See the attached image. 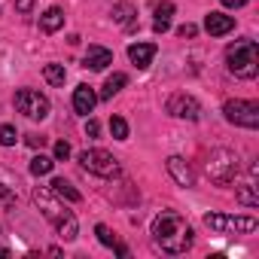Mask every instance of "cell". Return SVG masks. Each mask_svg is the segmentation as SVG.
<instances>
[{"mask_svg":"<svg viewBox=\"0 0 259 259\" xmlns=\"http://www.w3.org/2000/svg\"><path fill=\"white\" fill-rule=\"evenodd\" d=\"M192 238H195L192 226H189L177 210H162V213L153 220V241H156L165 253H171V256L186 253V250L192 247Z\"/></svg>","mask_w":259,"mask_h":259,"instance_id":"1","label":"cell"},{"mask_svg":"<svg viewBox=\"0 0 259 259\" xmlns=\"http://www.w3.org/2000/svg\"><path fill=\"white\" fill-rule=\"evenodd\" d=\"M34 204H37V207L43 210V217L55 226V232H58L61 241H76L79 223H76L73 210H67V204H61V198H58L52 189L37 186V189H34Z\"/></svg>","mask_w":259,"mask_h":259,"instance_id":"2","label":"cell"},{"mask_svg":"<svg viewBox=\"0 0 259 259\" xmlns=\"http://www.w3.org/2000/svg\"><path fill=\"white\" fill-rule=\"evenodd\" d=\"M226 61H229V73H235L238 79H253L259 73V49L253 40H235L226 49Z\"/></svg>","mask_w":259,"mask_h":259,"instance_id":"3","label":"cell"},{"mask_svg":"<svg viewBox=\"0 0 259 259\" xmlns=\"http://www.w3.org/2000/svg\"><path fill=\"white\" fill-rule=\"evenodd\" d=\"M238 168H241L238 156H235L232 150H226V147H220V150H210V156H207V165H204L207 177H210L217 186H229V183H235V177H238Z\"/></svg>","mask_w":259,"mask_h":259,"instance_id":"4","label":"cell"},{"mask_svg":"<svg viewBox=\"0 0 259 259\" xmlns=\"http://www.w3.org/2000/svg\"><path fill=\"white\" fill-rule=\"evenodd\" d=\"M204 226L217 235H250L256 232L253 217H232V213H204Z\"/></svg>","mask_w":259,"mask_h":259,"instance_id":"5","label":"cell"},{"mask_svg":"<svg viewBox=\"0 0 259 259\" xmlns=\"http://www.w3.org/2000/svg\"><path fill=\"white\" fill-rule=\"evenodd\" d=\"M223 116L232 125H238V128H259V104L256 101H241V98L226 101L223 104Z\"/></svg>","mask_w":259,"mask_h":259,"instance_id":"6","label":"cell"},{"mask_svg":"<svg viewBox=\"0 0 259 259\" xmlns=\"http://www.w3.org/2000/svg\"><path fill=\"white\" fill-rule=\"evenodd\" d=\"M79 165H82V171L98 174V177H116L119 174V162L107 150H82L79 153Z\"/></svg>","mask_w":259,"mask_h":259,"instance_id":"7","label":"cell"},{"mask_svg":"<svg viewBox=\"0 0 259 259\" xmlns=\"http://www.w3.org/2000/svg\"><path fill=\"white\" fill-rule=\"evenodd\" d=\"M16 107L28 119H46L49 116V98L40 95L37 89H19L16 92Z\"/></svg>","mask_w":259,"mask_h":259,"instance_id":"8","label":"cell"},{"mask_svg":"<svg viewBox=\"0 0 259 259\" xmlns=\"http://www.w3.org/2000/svg\"><path fill=\"white\" fill-rule=\"evenodd\" d=\"M168 113H171V116H177V119H189V122H195V119L201 116V104H198L192 95L177 92V95H171V98H168Z\"/></svg>","mask_w":259,"mask_h":259,"instance_id":"9","label":"cell"},{"mask_svg":"<svg viewBox=\"0 0 259 259\" xmlns=\"http://www.w3.org/2000/svg\"><path fill=\"white\" fill-rule=\"evenodd\" d=\"M165 168H168V174L174 177V183H177V186H183V189L195 186V171H192V165H189L183 156H168Z\"/></svg>","mask_w":259,"mask_h":259,"instance_id":"10","label":"cell"},{"mask_svg":"<svg viewBox=\"0 0 259 259\" xmlns=\"http://www.w3.org/2000/svg\"><path fill=\"white\" fill-rule=\"evenodd\" d=\"M204 31L210 37H226V34L235 31V19L226 16V13H207L204 16Z\"/></svg>","mask_w":259,"mask_h":259,"instance_id":"11","label":"cell"},{"mask_svg":"<svg viewBox=\"0 0 259 259\" xmlns=\"http://www.w3.org/2000/svg\"><path fill=\"white\" fill-rule=\"evenodd\" d=\"M95 104H98V95H95V89L92 85H76L73 89V110L79 113V116H89L92 110H95Z\"/></svg>","mask_w":259,"mask_h":259,"instance_id":"12","label":"cell"},{"mask_svg":"<svg viewBox=\"0 0 259 259\" xmlns=\"http://www.w3.org/2000/svg\"><path fill=\"white\" fill-rule=\"evenodd\" d=\"M156 43H132V46H128V58H132V64L135 67H150L153 64V58H156Z\"/></svg>","mask_w":259,"mask_h":259,"instance_id":"13","label":"cell"},{"mask_svg":"<svg viewBox=\"0 0 259 259\" xmlns=\"http://www.w3.org/2000/svg\"><path fill=\"white\" fill-rule=\"evenodd\" d=\"M107 64H113V52L104 49V46H89V52H85V58H82V67H89V70H104Z\"/></svg>","mask_w":259,"mask_h":259,"instance_id":"14","label":"cell"},{"mask_svg":"<svg viewBox=\"0 0 259 259\" xmlns=\"http://www.w3.org/2000/svg\"><path fill=\"white\" fill-rule=\"evenodd\" d=\"M110 16H113V22L122 25V28H135V16H138V10H135V4L122 0V4H116V7L110 10Z\"/></svg>","mask_w":259,"mask_h":259,"instance_id":"15","label":"cell"},{"mask_svg":"<svg viewBox=\"0 0 259 259\" xmlns=\"http://www.w3.org/2000/svg\"><path fill=\"white\" fill-rule=\"evenodd\" d=\"M61 25H64V10H61V7H49V10L40 16V31H46V34H55Z\"/></svg>","mask_w":259,"mask_h":259,"instance_id":"16","label":"cell"},{"mask_svg":"<svg viewBox=\"0 0 259 259\" xmlns=\"http://www.w3.org/2000/svg\"><path fill=\"white\" fill-rule=\"evenodd\" d=\"M49 189H52L61 201H70V204H79V201H82V195H79V192H76V189L64 180V177H55V180L49 183Z\"/></svg>","mask_w":259,"mask_h":259,"instance_id":"17","label":"cell"},{"mask_svg":"<svg viewBox=\"0 0 259 259\" xmlns=\"http://www.w3.org/2000/svg\"><path fill=\"white\" fill-rule=\"evenodd\" d=\"M171 16H174V4L171 0H165V4L156 7V22H153V31L156 34H165L171 28Z\"/></svg>","mask_w":259,"mask_h":259,"instance_id":"18","label":"cell"},{"mask_svg":"<svg viewBox=\"0 0 259 259\" xmlns=\"http://www.w3.org/2000/svg\"><path fill=\"white\" fill-rule=\"evenodd\" d=\"M95 235H98V241H101L104 247L116 250L119 256H128V247H125V244H119V241H116V235H113V232H110V229H107L104 223H98V226H95Z\"/></svg>","mask_w":259,"mask_h":259,"instance_id":"19","label":"cell"},{"mask_svg":"<svg viewBox=\"0 0 259 259\" xmlns=\"http://www.w3.org/2000/svg\"><path fill=\"white\" fill-rule=\"evenodd\" d=\"M125 85H128V76H125V73H113V76H107V82H104V89H101V98L110 101V98L119 95Z\"/></svg>","mask_w":259,"mask_h":259,"instance_id":"20","label":"cell"},{"mask_svg":"<svg viewBox=\"0 0 259 259\" xmlns=\"http://www.w3.org/2000/svg\"><path fill=\"white\" fill-rule=\"evenodd\" d=\"M235 198H238L244 207H259V192H256L253 183H241V186L235 189Z\"/></svg>","mask_w":259,"mask_h":259,"instance_id":"21","label":"cell"},{"mask_svg":"<svg viewBox=\"0 0 259 259\" xmlns=\"http://www.w3.org/2000/svg\"><path fill=\"white\" fill-rule=\"evenodd\" d=\"M43 79H46L49 85H64V79H67L64 64H46V67H43Z\"/></svg>","mask_w":259,"mask_h":259,"instance_id":"22","label":"cell"},{"mask_svg":"<svg viewBox=\"0 0 259 259\" xmlns=\"http://www.w3.org/2000/svg\"><path fill=\"white\" fill-rule=\"evenodd\" d=\"M52 165H55L52 156H34V159H31V174H34V177H43V174L52 171Z\"/></svg>","mask_w":259,"mask_h":259,"instance_id":"23","label":"cell"},{"mask_svg":"<svg viewBox=\"0 0 259 259\" xmlns=\"http://www.w3.org/2000/svg\"><path fill=\"white\" fill-rule=\"evenodd\" d=\"M110 135H113L116 141H128V122H125L122 116H113V119H110Z\"/></svg>","mask_w":259,"mask_h":259,"instance_id":"24","label":"cell"},{"mask_svg":"<svg viewBox=\"0 0 259 259\" xmlns=\"http://www.w3.org/2000/svg\"><path fill=\"white\" fill-rule=\"evenodd\" d=\"M16 141H19V132L13 125H0V147H16Z\"/></svg>","mask_w":259,"mask_h":259,"instance_id":"25","label":"cell"},{"mask_svg":"<svg viewBox=\"0 0 259 259\" xmlns=\"http://www.w3.org/2000/svg\"><path fill=\"white\" fill-rule=\"evenodd\" d=\"M0 207H16V192L10 189V186H4V183H0Z\"/></svg>","mask_w":259,"mask_h":259,"instance_id":"26","label":"cell"},{"mask_svg":"<svg viewBox=\"0 0 259 259\" xmlns=\"http://www.w3.org/2000/svg\"><path fill=\"white\" fill-rule=\"evenodd\" d=\"M67 156H70V144H67V141H58V144H55V159L64 162Z\"/></svg>","mask_w":259,"mask_h":259,"instance_id":"27","label":"cell"},{"mask_svg":"<svg viewBox=\"0 0 259 259\" xmlns=\"http://www.w3.org/2000/svg\"><path fill=\"white\" fill-rule=\"evenodd\" d=\"M34 7H37V0H16V10L19 13H31Z\"/></svg>","mask_w":259,"mask_h":259,"instance_id":"28","label":"cell"},{"mask_svg":"<svg viewBox=\"0 0 259 259\" xmlns=\"http://www.w3.org/2000/svg\"><path fill=\"white\" fill-rule=\"evenodd\" d=\"M177 34L186 40V37H195V34H198V28H195V25H180V28H177Z\"/></svg>","mask_w":259,"mask_h":259,"instance_id":"29","label":"cell"},{"mask_svg":"<svg viewBox=\"0 0 259 259\" xmlns=\"http://www.w3.org/2000/svg\"><path fill=\"white\" fill-rule=\"evenodd\" d=\"M98 132H101V125H98L95 119H89V122H85V135H89V138H98Z\"/></svg>","mask_w":259,"mask_h":259,"instance_id":"30","label":"cell"},{"mask_svg":"<svg viewBox=\"0 0 259 259\" xmlns=\"http://www.w3.org/2000/svg\"><path fill=\"white\" fill-rule=\"evenodd\" d=\"M223 7H229V10H241V7H247V0H223Z\"/></svg>","mask_w":259,"mask_h":259,"instance_id":"31","label":"cell"},{"mask_svg":"<svg viewBox=\"0 0 259 259\" xmlns=\"http://www.w3.org/2000/svg\"><path fill=\"white\" fill-rule=\"evenodd\" d=\"M46 138H37V135H28V147H43Z\"/></svg>","mask_w":259,"mask_h":259,"instance_id":"32","label":"cell"}]
</instances>
